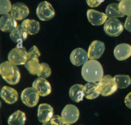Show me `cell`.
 I'll use <instances>...</instances> for the list:
<instances>
[{
  "label": "cell",
  "instance_id": "cell-18",
  "mask_svg": "<svg viewBox=\"0 0 131 125\" xmlns=\"http://www.w3.org/2000/svg\"><path fill=\"white\" fill-rule=\"evenodd\" d=\"M84 96L88 99H93L100 94L98 84L94 82H88L83 86Z\"/></svg>",
  "mask_w": 131,
  "mask_h": 125
},
{
  "label": "cell",
  "instance_id": "cell-26",
  "mask_svg": "<svg viewBox=\"0 0 131 125\" xmlns=\"http://www.w3.org/2000/svg\"><path fill=\"white\" fill-rule=\"evenodd\" d=\"M120 11L124 15H131V0H122L118 4Z\"/></svg>",
  "mask_w": 131,
  "mask_h": 125
},
{
  "label": "cell",
  "instance_id": "cell-21",
  "mask_svg": "<svg viewBox=\"0 0 131 125\" xmlns=\"http://www.w3.org/2000/svg\"><path fill=\"white\" fill-rule=\"evenodd\" d=\"M24 66L29 73L32 75L38 76L41 70V65L39 62L38 57L27 59Z\"/></svg>",
  "mask_w": 131,
  "mask_h": 125
},
{
  "label": "cell",
  "instance_id": "cell-1",
  "mask_svg": "<svg viewBox=\"0 0 131 125\" xmlns=\"http://www.w3.org/2000/svg\"><path fill=\"white\" fill-rule=\"evenodd\" d=\"M81 75L88 82L99 81L103 76L102 66L97 60L90 59L83 65Z\"/></svg>",
  "mask_w": 131,
  "mask_h": 125
},
{
  "label": "cell",
  "instance_id": "cell-35",
  "mask_svg": "<svg viewBox=\"0 0 131 125\" xmlns=\"http://www.w3.org/2000/svg\"><path fill=\"white\" fill-rule=\"evenodd\" d=\"M117 1H120H120H122V0H117Z\"/></svg>",
  "mask_w": 131,
  "mask_h": 125
},
{
  "label": "cell",
  "instance_id": "cell-7",
  "mask_svg": "<svg viewBox=\"0 0 131 125\" xmlns=\"http://www.w3.org/2000/svg\"><path fill=\"white\" fill-rule=\"evenodd\" d=\"M20 98L26 106L33 107L37 104L39 95L32 87H29L23 90L21 93Z\"/></svg>",
  "mask_w": 131,
  "mask_h": 125
},
{
  "label": "cell",
  "instance_id": "cell-14",
  "mask_svg": "<svg viewBox=\"0 0 131 125\" xmlns=\"http://www.w3.org/2000/svg\"><path fill=\"white\" fill-rule=\"evenodd\" d=\"M16 19L10 14H4L0 18V28L5 32H11L17 27Z\"/></svg>",
  "mask_w": 131,
  "mask_h": 125
},
{
  "label": "cell",
  "instance_id": "cell-30",
  "mask_svg": "<svg viewBox=\"0 0 131 125\" xmlns=\"http://www.w3.org/2000/svg\"><path fill=\"white\" fill-rule=\"evenodd\" d=\"M50 122L52 125H71V124L64 121L61 117L57 115L53 116L51 119Z\"/></svg>",
  "mask_w": 131,
  "mask_h": 125
},
{
  "label": "cell",
  "instance_id": "cell-2",
  "mask_svg": "<svg viewBox=\"0 0 131 125\" xmlns=\"http://www.w3.org/2000/svg\"><path fill=\"white\" fill-rule=\"evenodd\" d=\"M0 74L7 83L14 85L17 84L20 78L18 68L9 61H6L0 65Z\"/></svg>",
  "mask_w": 131,
  "mask_h": 125
},
{
  "label": "cell",
  "instance_id": "cell-28",
  "mask_svg": "<svg viewBox=\"0 0 131 125\" xmlns=\"http://www.w3.org/2000/svg\"><path fill=\"white\" fill-rule=\"evenodd\" d=\"M41 70L38 76L42 78H47L49 77L51 74V70L49 65L46 62L41 63Z\"/></svg>",
  "mask_w": 131,
  "mask_h": 125
},
{
  "label": "cell",
  "instance_id": "cell-19",
  "mask_svg": "<svg viewBox=\"0 0 131 125\" xmlns=\"http://www.w3.org/2000/svg\"><path fill=\"white\" fill-rule=\"evenodd\" d=\"M70 98L76 102H79L83 100L84 97L83 86L80 84L73 85L69 90V92Z\"/></svg>",
  "mask_w": 131,
  "mask_h": 125
},
{
  "label": "cell",
  "instance_id": "cell-27",
  "mask_svg": "<svg viewBox=\"0 0 131 125\" xmlns=\"http://www.w3.org/2000/svg\"><path fill=\"white\" fill-rule=\"evenodd\" d=\"M12 6L9 0H0V14H8L11 10Z\"/></svg>",
  "mask_w": 131,
  "mask_h": 125
},
{
  "label": "cell",
  "instance_id": "cell-12",
  "mask_svg": "<svg viewBox=\"0 0 131 125\" xmlns=\"http://www.w3.org/2000/svg\"><path fill=\"white\" fill-rule=\"evenodd\" d=\"M29 14L28 7L23 3H16L12 6L10 14L17 20L24 19Z\"/></svg>",
  "mask_w": 131,
  "mask_h": 125
},
{
  "label": "cell",
  "instance_id": "cell-10",
  "mask_svg": "<svg viewBox=\"0 0 131 125\" xmlns=\"http://www.w3.org/2000/svg\"><path fill=\"white\" fill-rule=\"evenodd\" d=\"M88 53L81 48H77L73 50L70 56L71 62L76 66L84 65L88 60Z\"/></svg>",
  "mask_w": 131,
  "mask_h": 125
},
{
  "label": "cell",
  "instance_id": "cell-24",
  "mask_svg": "<svg viewBox=\"0 0 131 125\" xmlns=\"http://www.w3.org/2000/svg\"><path fill=\"white\" fill-rule=\"evenodd\" d=\"M105 14L108 18L122 17L124 16L120 11L118 4L117 3L109 4L105 9Z\"/></svg>",
  "mask_w": 131,
  "mask_h": 125
},
{
  "label": "cell",
  "instance_id": "cell-17",
  "mask_svg": "<svg viewBox=\"0 0 131 125\" xmlns=\"http://www.w3.org/2000/svg\"><path fill=\"white\" fill-rule=\"evenodd\" d=\"M1 96L7 103L13 104L18 100V94L14 88L5 86L1 89Z\"/></svg>",
  "mask_w": 131,
  "mask_h": 125
},
{
  "label": "cell",
  "instance_id": "cell-4",
  "mask_svg": "<svg viewBox=\"0 0 131 125\" xmlns=\"http://www.w3.org/2000/svg\"><path fill=\"white\" fill-rule=\"evenodd\" d=\"M8 59L15 66L25 65L28 59L27 52L25 47H15L9 53Z\"/></svg>",
  "mask_w": 131,
  "mask_h": 125
},
{
  "label": "cell",
  "instance_id": "cell-9",
  "mask_svg": "<svg viewBox=\"0 0 131 125\" xmlns=\"http://www.w3.org/2000/svg\"><path fill=\"white\" fill-rule=\"evenodd\" d=\"M32 88L38 93L39 96H46L51 92V86L49 82L45 78L38 77L32 83Z\"/></svg>",
  "mask_w": 131,
  "mask_h": 125
},
{
  "label": "cell",
  "instance_id": "cell-13",
  "mask_svg": "<svg viewBox=\"0 0 131 125\" xmlns=\"http://www.w3.org/2000/svg\"><path fill=\"white\" fill-rule=\"evenodd\" d=\"M53 108L49 104L41 103L37 110V118L39 122L45 123L49 121L53 116Z\"/></svg>",
  "mask_w": 131,
  "mask_h": 125
},
{
  "label": "cell",
  "instance_id": "cell-25",
  "mask_svg": "<svg viewBox=\"0 0 131 125\" xmlns=\"http://www.w3.org/2000/svg\"><path fill=\"white\" fill-rule=\"evenodd\" d=\"M114 78L117 85L118 88L125 89L131 84V78L127 75H116Z\"/></svg>",
  "mask_w": 131,
  "mask_h": 125
},
{
  "label": "cell",
  "instance_id": "cell-31",
  "mask_svg": "<svg viewBox=\"0 0 131 125\" xmlns=\"http://www.w3.org/2000/svg\"><path fill=\"white\" fill-rule=\"evenodd\" d=\"M104 0H86L87 4L91 7H96L99 6Z\"/></svg>",
  "mask_w": 131,
  "mask_h": 125
},
{
  "label": "cell",
  "instance_id": "cell-11",
  "mask_svg": "<svg viewBox=\"0 0 131 125\" xmlns=\"http://www.w3.org/2000/svg\"><path fill=\"white\" fill-rule=\"evenodd\" d=\"M105 50L103 42L95 40L93 41L88 49V57L90 59H96L100 58Z\"/></svg>",
  "mask_w": 131,
  "mask_h": 125
},
{
  "label": "cell",
  "instance_id": "cell-23",
  "mask_svg": "<svg viewBox=\"0 0 131 125\" xmlns=\"http://www.w3.org/2000/svg\"><path fill=\"white\" fill-rule=\"evenodd\" d=\"M28 36V33L23 28L21 25H18L10 34L11 39L14 43H17L25 41Z\"/></svg>",
  "mask_w": 131,
  "mask_h": 125
},
{
  "label": "cell",
  "instance_id": "cell-29",
  "mask_svg": "<svg viewBox=\"0 0 131 125\" xmlns=\"http://www.w3.org/2000/svg\"><path fill=\"white\" fill-rule=\"evenodd\" d=\"M40 55V53L35 46H32L31 49L27 52V58L28 59L34 58L36 57H38Z\"/></svg>",
  "mask_w": 131,
  "mask_h": 125
},
{
  "label": "cell",
  "instance_id": "cell-5",
  "mask_svg": "<svg viewBox=\"0 0 131 125\" xmlns=\"http://www.w3.org/2000/svg\"><path fill=\"white\" fill-rule=\"evenodd\" d=\"M105 33L110 36H117L123 30V26L117 18H109L106 20L103 27Z\"/></svg>",
  "mask_w": 131,
  "mask_h": 125
},
{
  "label": "cell",
  "instance_id": "cell-15",
  "mask_svg": "<svg viewBox=\"0 0 131 125\" xmlns=\"http://www.w3.org/2000/svg\"><path fill=\"white\" fill-rule=\"evenodd\" d=\"M86 15L89 22L94 26H100L105 23L107 17L105 13L94 9H88Z\"/></svg>",
  "mask_w": 131,
  "mask_h": 125
},
{
  "label": "cell",
  "instance_id": "cell-20",
  "mask_svg": "<svg viewBox=\"0 0 131 125\" xmlns=\"http://www.w3.org/2000/svg\"><path fill=\"white\" fill-rule=\"evenodd\" d=\"M21 27L29 35H34L38 32L40 29V24L34 19H26L21 23Z\"/></svg>",
  "mask_w": 131,
  "mask_h": 125
},
{
  "label": "cell",
  "instance_id": "cell-33",
  "mask_svg": "<svg viewBox=\"0 0 131 125\" xmlns=\"http://www.w3.org/2000/svg\"><path fill=\"white\" fill-rule=\"evenodd\" d=\"M124 102L125 105L131 109V92L127 94L124 98Z\"/></svg>",
  "mask_w": 131,
  "mask_h": 125
},
{
  "label": "cell",
  "instance_id": "cell-32",
  "mask_svg": "<svg viewBox=\"0 0 131 125\" xmlns=\"http://www.w3.org/2000/svg\"><path fill=\"white\" fill-rule=\"evenodd\" d=\"M124 26L127 31L131 32V15L127 17Z\"/></svg>",
  "mask_w": 131,
  "mask_h": 125
},
{
  "label": "cell",
  "instance_id": "cell-8",
  "mask_svg": "<svg viewBox=\"0 0 131 125\" xmlns=\"http://www.w3.org/2000/svg\"><path fill=\"white\" fill-rule=\"evenodd\" d=\"M61 117L62 119L69 124L76 122L79 117V111L78 108L74 105H67L63 109Z\"/></svg>",
  "mask_w": 131,
  "mask_h": 125
},
{
  "label": "cell",
  "instance_id": "cell-6",
  "mask_svg": "<svg viewBox=\"0 0 131 125\" xmlns=\"http://www.w3.org/2000/svg\"><path fill=\"white\" fill-rule=\"evenodd\" d=\"M36 15L42 21H47L52 19L55 15V11L50 3L47 1L40 3L36 8Z\"/></svg>",
  "mask_w": 131,
  "mask_h": 125
},
{
  "label": "cell",
  "instance_id": "cell-34",
  "mask_svg": "<svg viewBox=\"0 0 131 125\" xmlns=\"http://www.w3.org/2000/svg\"><path fill=\"white\" fill-rule=\"evenodd\" d=\"M42 125H52V124L51 123L50 121H48V122H47L43 123Z\"/></svg>",
  "mask_w": 131,
  "mask_h": 125
},
{
  "label": "cell",
  "instance_id": "cell-22",
  "mask_svg": "<svg viewBox=\"0 0 131 125\" xmlns=\"http://www.w3.org/2000/svg\"><path fill=\"white\" fill-rule=\"evenodd\" d=\"M26 120L25 113L20 110H17L9 116L7 122L9 125H24Z\"/></svg>",
  "mask_w": 131,
  "mask_h": 125
},
{
  "label": "cell",
  "instance_id": "cell-16",
  "mask_svg": "<svg viewBox=\"0 0 131 125\" xmlns=\"http://www.w3.org/2000/svg\"><path fill=\"white\" fill-rule=\"evenodd\" d=\"M114 55L118 60L126 59L131 56V46L125 43L117 45L114 48Z\"/></svg>",
  "mask_w": 131,
  "mask_h": 125
},
{
  "label": "cell",
  "instance_id": "cell-3",
  "mask_svg": "<svg viewBox=\"0 0 131 125\" xmlns=\"http://www.w3.org/2000/svg\"><path fill=\"white\" fill-rule=\"evenodd\" d=\"M98 87L100 94L103 96L112 95L118 88L114 77L110 75L103 76L98 81Z\"/></svg>",
  "mask_w": 131,
  "mask_h": 125
}]
</instances>
